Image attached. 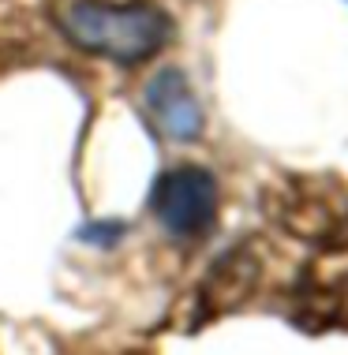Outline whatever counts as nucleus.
Returning a JSON list of instances; mask_svg holds the SVG:
<instances>
[{
  "mask_svg": "<svg viewBox=\"0 0 348 355\" xmlns=\"http://www.w3.org/2000/svg\"><path fill=\"white\" fill-rule=\"evenodd\" d=\"M150 209L165 232L180 239L202 236L217 217V180L210 168L176 165L161 172L150 195Z\"/></svg>",
  "mask_w": 348,
  "mask_h": 355,
  "instance_id": "nucleus-2",
  "label": "nucleus"
},
{
  "mask_svg": "<svg viewBox=\"0 0 348 355\" xmlns=\"http://www.w3.org/2000/svg\"><path fill=\"white\" fill-rule=\"evenodd\" d=\"M142 105L158 131L172 142H195L202 135V105L180 68L154 71L142 86Z\"/></svg>",
  "mask_w": 348,
  "mask_h": 355,
  "instance_id": "nucleus-3",
  "label": "nucleus"
},
{
  "mask_svg": "<svg viewBox=\"0 0 348 355\" xmlns=\"http://www.w3.org/2000/svg\"><path fill=\"white\" fill-rule=\"evenodd\" d=\"M56 26L75 49L116 64H139L165 49L172 23L150 4H105V0H60Z\"/></svg>",
  "mask_w": 348,
  "mask_h": 355,
  "instance_id": "nucleus-1",
  "label": "nucleus"
}]
</instances>
